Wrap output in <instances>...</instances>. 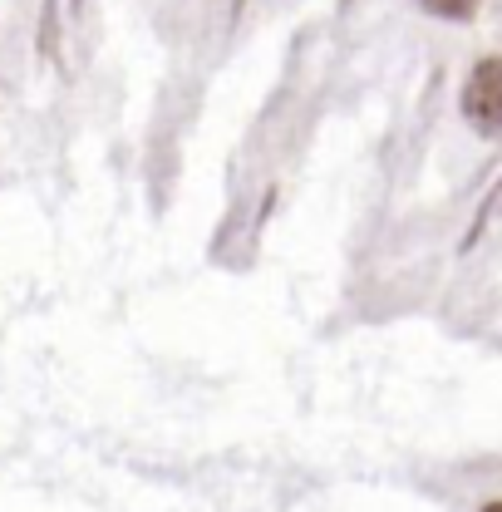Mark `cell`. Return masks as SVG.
Masks as SVG:
<instances>
[{
  "mask_svg": "<svg viewBox=\"0 0 502 512\" xmlns=\"http://www.w3.org/2000/svg\"><path fill=\"white\" fill-rule=\"evenodd\" d=\"M424 10H434L443 20H468L478 10V0H424Z\"/></svg>",
  "mask_w": 502,
  "mask_h": 512,
  "instance_id": "7a4b0ae2",
  "label": "cell"
},
{
  "mask_svg": "<svg viewBox=\"0 0 502 512\" xmlns=\"http://www.w3.org/2000/svg\"><path fill=\"white\" fill-rule=\"evenodd\" d=\"M483 512H502V503H488V508H483Z\"/></svg>",
  "mask_w": 502,
  "mask_h": 512,
  "instance_id": "3957f363",
  "label": "cell"
},
{
  "mask_svg": "<svg viewBox=\"0 0 502 512\" xmlns=\"http://www.w3.org/2000/svg\"><path fill=\"white\" fill-rule=\"evenodd\" d=\"M463 119L483 138H502V55L473 64V74L463 84Z\"/></svg>",
  "mask_w": 502,
  "mask_h": 512,
  "instance_id": "6da1fadb",
  "label": "cell"
}]
</instances>
